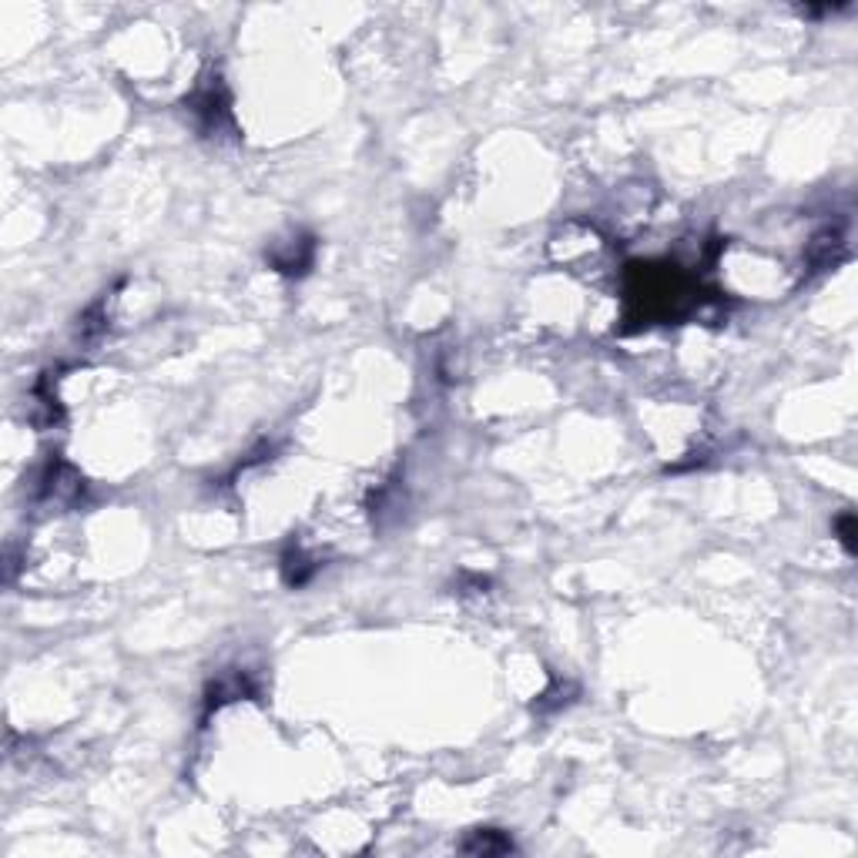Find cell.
<instances>
[{
  "label": "cell",
  "instance_id": "cell-1",
  "mask_svg": "<svg viewBox=\"0 0 858 858\" xmlns=\"http://www.w3.org/2000/svg\"><path fill=\"white\" fill-rule=\"evenodd\" d=\"M463 848L466 852H510L513 848V842L510 838H503L500 832H476V842H463Z\"/></svg>",
  "mask_w": 858,
  "mask_h": 858
},
{
  "label": "cell",
  "instance_id": "cell-2",
  "mask_svg": "<svg viewBox=\"0 0 858 858\" xmlns=\"http://www.w3.org/2000/svg\"><path fill=\"white\" fill-rule=\"evenodd\" d=\"M838 533H842L838 540L845 544V550H848V554H855V520H852L848 513H845V517H842V520H838Z\"/></svg>",
  "mask_w": 858,
  "mask_h": 858
}]
</instances>
